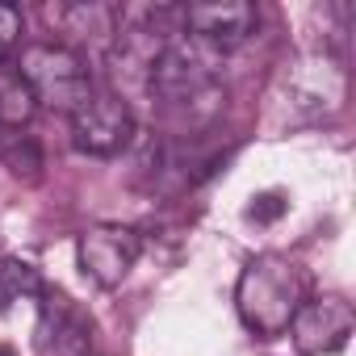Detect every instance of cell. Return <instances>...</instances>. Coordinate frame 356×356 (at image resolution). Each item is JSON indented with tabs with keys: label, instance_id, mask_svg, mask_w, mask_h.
I'll return each mask as SVG.
<instances>
[{
	"label": "cell",
	"instance_id": "obj_1",
	"mask_svg": "<svg viewBox=\"0 0 356 356\" xmlns=\"http://www.w3.org/2000/svg\"><path fill=\"white\" fill-rule=\"evenodd\" d=\"M159 109L176 113V118H189V122H210L222 101V72H218V55L206 51L202 42L185 38V34H172L168 47L159 51V59L151 63L147 88H143Z\"/></svg>",
	"mask_w": 356,
	"mask_h": 356
},
{
	"label": "cell",
	"instance_id": "obj_2",
	"mask_svg": "<svg viewBox=\"0 0 356 356\" xmlns=\"http://www.w3.org/2000/svg\"><path fill=\"white\" fill-rule=\"evenodd\" d=\"M302 302H306V277L289 256L264 252L243 264L235 285V310L252 335L260 339L285 335Z\"/></svg>",
	"mask_w": 356,
	"mask_h": 356
},
{
	"label": "cell",
	"instance_id": "obj_3",
	"mask_svg": "<svg viewBox=\"0 0 356 356\" xmlns=\"http://www.w3.org/2000/svg\"><path fill=\"white\" fill-rule=\"evenodd\" d=\"M348 101V76L327 55H298L289 59L268 92V118L273 126H306L339 113Z\"/></svg>",
	"mask_w": 356,
	"mask_h": 356
},
{
	"label": "cell",
	"instance_id": "obj_4",
	"mask_svg": "<svg viewBox=\"0 0 356 356\" xmlns=\"http://www.w3.org/2000/svg\"><path fill=\"white\" fill-rule=\"evenodd\" d=\"M13 72L26 80L34 105H47L55 113H67V118L97 97L84 55L76 47H63V42H30V47H22Z\"/></svg>",
	"mask_w": 356,
	"mask_h": 356
},
{
	"label": "cell",
	"instance_id": "obj_5",
	"mask_svg": "<svg viewBox=\"0 0 356 356\" xmlns=\"http://www.w3.org/2000/svg\"><path fill=\"white\" fill-rule=\"evenodd\" d=\"M138 252H143V235L134 227H122V222H97L76 239L80 273L101 289H118L130 277Z\"/></svg>",
	"mask_w": 356,
	"mask_h": 356
},
{
	"label": "cell",
	"instance_id": "obj_6",
	"mask_svg": "<svg viewBox=\"0 0 356 356\" xmlns=\"http://www.w3.org/2000/svg\"><path fill=\"white\" fill-rule=\"evenodd\" d=\"M134 113L126 105V97L113 92H97L88 105H80L72 113V147L97 159H113L134 143Z\"/></svg>",
	"mask_w": 356,
	"mask_h": 356
},
{
	"label": "cell",
	"instance_id": "obj_7",
	"mask_svg": "<svg viewBox=\"0 0 356 356\" xmlns=\"http://www.w3.org/2000/svg\"><path fill=\"white\" fill-rule=\"evenodd\" d=\"M260 26V13L248 0H206V5H185L181 9V34L202 42L214 55H227L243 47Z\"/></svg>",
	"mask_w": 356,
	"mask_h": 356
},
{
	"label": "cell",
	"instance_id": "obj_8",
	"mask_svg": "<svg viewBox=\"0 0 356 356\" xmlns=\"http://www.w3.org/2000/svg\"><path fill=\"white\" fill-rule=\"evenodd\" d=\"M356 331V310L352 302H343L339 293H323V298H306L289 323L293 348L302 356H331L339 352Z\"/></svg>",
	"mask_w": 356,
	"mask_h": 356
},
{
	"label": "cell",
	"instance_id": "obj_9",
	"mask_svg": "<svg viewBox=\"0 0 356 356\" xmlns=\"http://www.w3.org/2000/svg\"><path fill=\"white\" fill-rule=\"evenodd\" d=\"M38 348L55 356H92V318L59 289H42L38 302Z\"/></svg>",
	"mask_w": 356,
	"mask_h": 356
},
{
	"label": "cell",
	"instance_id": "obj_10",
	"mask_svg": "<svg viewBox=\"0 0 356 356\" xmlns=\"http://www.w3.org/2000/svg\"><path fill=\"white\" fill-rule=\"evenodd\" d=\"M47 26L55 34H63L72 42H109L118 34V9L113 5H101V0H55V5L42 9Z\"/></svg>",
	"mask_w": 356,
	"mask_h": 356
},
{
	"label": "cell",
	"instance_id": "obj_11",
	"mask_svg": "<svg viewBox=\"0 0 356 356\" xmlns=\"http://www.w3.org/2000/svg\"><path fill=\"white\" fill-rule=\"evenodd\" d=\"M42 273L30 264V260H17V256H0V314H9L17 302H30V298H42Z\"/></svg>",
	"mask_w": 356,
	"mask_h": 356
},
{
	"label": "cell",
	"instance_id": "obj_12",
	"mask_svg": "<svg viewBox=\"0 0 356 356\" xmlns=\"http://www.w3.org/2000/svg\"><path fill=\"white\" fill-rule=\"evenodd\" d=\"M34 109L38 105H34L26 80L13 72V63H5V67H0V126H5V130H26Z\"/></svg>",
	"mask_w": 356,
	"mask_h": 356
},
{
	"label": "cell",
	"instance_id": "obj_13",
	"mask_svg": "<svg viewBox=\"0 0 356 356\" xmlns=\"http://www.w3.org/2000/svg\"><path fill=\"white\" fill-rule=\"evenodd\" d=\"M0 163H5L17 181H38L42 176V151L26 130H5L0 126Z\"/></svg>",
	"mask_w": 356,
	"mask_h": 356
},
{
	"label": "cell",
	"instance_id": "obj_14",
	"mask_svg": "<svg viewBox=\"0 0 356 356\" xmlns=\"http://www.w3.org/2000/svg\"><path fill=\"white\" fill-rule=\"evenodd\" d=\"M22 9L17 5H0V67H5L13 55H17V47H22Z\"/></svg>",
	"mask_w": 356,
	"mask_h": 356
},
{
	"label": "cell",
	"instance_id": "obj_15",
	"mask_svg": "<svg viewBox=\"0 0 356 356\" xmlns=\"http://www.w3.org/2000/svg\"><path fill=\"white\" fill-rule=\"evenodd\" d=\"M285 210H289L285 193L268 189V193H256V197H252V206H248L243 214H248V222H277V218H281Z\"/></svg>",
	"mask_w": 356,
	"mask_h": 356
},
{
	"label": "cell",
	"instance_id": "obj_16",
	"mask_svg": "<svg viewBox=\"0 0 356 356\" xmlns=\"http://www.w3.org/2000/svg\"><path fill=\"white\" fill-rule=\"evenodd\" d=\"M0 356H17V352H13V348H9V343H0Z\"/></svg>",
	"mask_w": 356,
	"mask_h": 356
}]
</instances>
